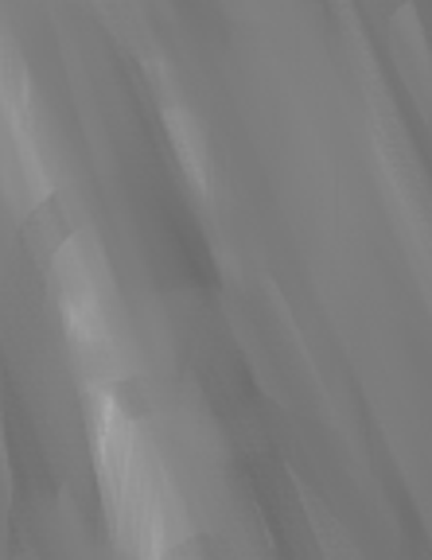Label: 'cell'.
Listing matches in <instances>:
<instances>
[{"mask_svg": "<svg viewBox=\"0 0 432 560\" xmlns=\"http://www.w3.org/2000/svg\"><path fill=\"white\" fill-rule=\"evenodd\" d=\"M164 129H168L184 175L195 184V191L207 195V187H211V140H207L203 125L195 121L187 109H164Z\"/></svg>", "mask_w": 432, "mask_h": 560, "instance_id": "1", "label": "cell"}, {"mask_svg": "<svg viewBox=\"0 0 432 560\" xmlns=\"http://www.w3.org/2000/svg\"><path fill=\"white\" fill-rule=\"evenodd\" d=\"M316 537H319V549H324L327 560H359V552H354L351 545H347V537L339 534V525L319 522Z\"/></svg>", "mask_w": 432, "mask_h": 560, "instance_id": "2", "label": "cell"}]
</instances>
